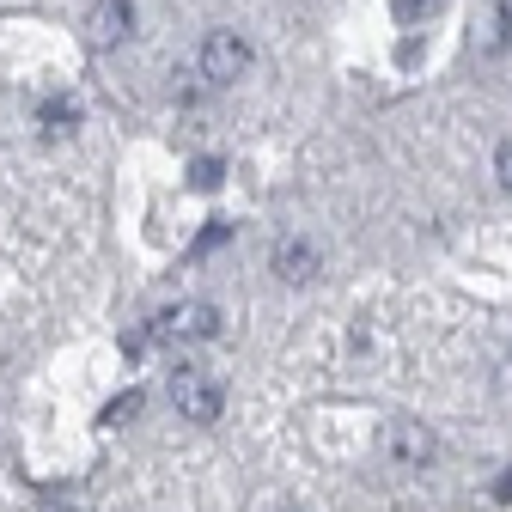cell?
<instances>
[{
    "label": "cell",
    "instance_id": "4fadbf2b",
    "mask_svg": "<svg viewBox=\"0 0 512 512\" xmlns=\"http://www.w3.org/2000/svg\"><path fill=\"white\" fill-rule=\"evenodd\" d=\"M500 37L512 43V0H500Z\"/></svg>",
    "mask_w": 512,
    "mask_h": 512
},
{
    "label": "cell",
    "instance_id": "9c48e42d",
    "mask_svg": "<svg viewBox=\"0 0 512 512\" xmlns=\"http://www.w3.org/2000/svg\"><path fill=\"white\" fill-rule=\"evenodd\" d=\"M128 415H141V391H128V397H116V403L104 409V427H122Z\"/></svg>",
    "mask_w": 512,
    "mask_h": 512
},
{
    "label": "cell",
    "instance_id": "5b68a950",
    "mask_svg": "<svg viewBox=\"0 0 512 512\" xmlns=\"http://www.w3.org/2000/svg\"><path fill=\"white\" fill-rule=\"evenodd\" d=\"M128 31H135V7L128 0H92V13H86V43L98 55H110Z\"/></svg>",
    "mask_w": 512,
    "mask_h": 512
},
{
    "label": "cell",
    "instance_id": "3957f363",
    "mask_svg": "<svg viewBox=\"0 0 512 512\" xmlns=\"http://www.w3.org/2000/svg\"><path fill=\"white\" fill-rule=\"evenodd\" d=\"M250 74V43L238 37V31H214L208 43H202V80L208 86H232V80H244Z\"/></svg>",
    "mask_w": 512,
    "mask_h": 512
},
{
    "label": "cell",
    "instance_id": "7a4b0ae2",
    "mask_svg": "<svg viewBox=\"0 0 512 512\" xmlns=\"http://www.w3.org/2000/svg\"><path fill=\"white\" fill-rule=\"evenodd\" d=\"M171 403H177V415L183 421H220V409H226V397H220V384L208 378V372H196V366H177L171 372Z\"/></svg>",
    "mask_w": 512,
    "mask_h": 512
},
{
    "label": "cell",
    "instance_id": "277c9868",
    "mask_svg": "<svg viewBox=\"0 0 512 512\" xmlns=\"http://www.w3.org/2000/svg\"><path fill=\"white\" fill-rule=\"evenodd\" d=\"M433 433L421 427V421H391L384 427V458H391L397 470H421V464H433Z\"/></svg>",
    "mask_w": 512,
    "mask_h": 512
},
{
    "label": "cell",
    "instance_id": "ba28073f",
    "mask_svg": "<svg viewBox=\"0 0 512 512\" xmlns=\"http://www.w3.org/2000/svg\"><path fill=\"white\" fill-rule=\"evenodd\" d=\"M220 177H226L220 159H196V165H189V183H196V189H220Z\"/></svg>",
    "mask_w": 512,
    "mask_h": 512
},
{
    "label": "cell",
    "instance_id": "30bf717a",
    "mask_svg": "<svg viewBox=\"0 0 512 512\" xmlns=\"http://www.w3.org/2000/svg\"><path fill=\"white\" fill-rule=\"evenodd\" d=\"M439 7H445V0H397V19H403V25H415V19H433Z\"/></svg>",
    "mask_w": 512,
    "mask_h": 512
},
{
    "label": "cell",
    "instance_id": "8992f818",
    "mask_svg": "<svg viewBox=\"0 0 512 512\" xmlns=\"http://www.w3.org/2000/svg\"><path fill=\"white\" fill-rule=\"evenodd\" d=\"M275 275H281V281H293V287L317 275V250H311V238H299V232H287V238L275 244Z\"/></svg>",
    "mask_w": 512,
    "mask_h": 512
},
{
    "label": "cell",
    "instance_id": "52a82bcc",
    "mask_svg": "<svg viewBox=\"0 0 512 512\" xmlns=\"http://www.w3.org/2000/svg\"><path fill=\"white\" fill-rule=\"evenodd\" d=\"M74 122H80V104H68V98H49L43 104V128H49V135H68Z\"/></svg>",
    "mask_w": 512,
    "mask_h": 512
},
{
    "label": "cell",
    "instance_id": "6da1fadb",
    "mask_svg": "<svg viewBox=\"0 0 512 512\" xmlns=\"http://www.w3.org/2000/svg\"><path fill=\"white\" fill-rule=\"evenodd\" d=\"M147 336L153 342H214L220 336V311L208 299H183V305H171V311L153 317Z\"/></svg>",
    "mask_w": 512,
    "mask_h": 512
},
{
    "label": "cell",
    "instance_id": "5bb4252c",
    "mask_svg": "<svg viewBox=\"0 0 512 512\" xmlns=\"http://www.w3.org/2000/svg\"><path fill=\"white\" fill-rule=\"evenodd\" d=\"M494 500H512V470H506V476L494 482Z\"/></svg>",
    "mask_w": 512,
    "mask_h": 512
},
{
    "label": "cell",
    "instance_id": "8fae6325",
    "mask_svg": "<svg viewBox=\"0 0 512 512\" xmlns=\"http://www.w3.org/2000/svg\"><path fill=\"white\" fill-rule=\"evenodd\" d=\"M226 238H232V226H226V220H208V232L196 238V250H189V256H208V250H214V244H226Z\"/></svg>",
    "mask_w": 512,
    "mask_h": 512
},
{
    "label": "cell",
    "instance_id": "7c38bea8",
    "mask_svg": "<svg viewBox=\"0 0 512 512\" xmlns=\"http://www.w3.org/2000/svg\"><path fill=\"white\" fill-rule=\"evenodd\" d=\"M494 177H500V189H512V141H500V153H494Z\"/></svg>",
    "mask_w": 512,
    "mask_h": 512
}]
</instances>
